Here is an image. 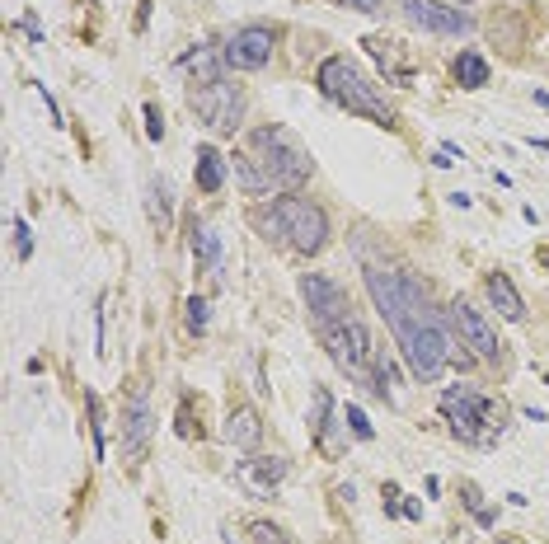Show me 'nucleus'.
<instances>
[{
    "label": "nucleus",
    "mask_w": 549,
    "mask_h": 544,
    "mask_svg": "<svg viewBox=\"0 0 549 544\" xmlns=\"http://www.w3.org/2000/svg\"><path fill=\"white\" fill-rule=\"evenodd\" d=\"M366 291L376 300V310L385 315V324H390L414 380L432 385L446 366H460V371L474 366V357L465 352V338L451 333L446 315L432 305V295L418 277H409L399 268H366Z\"/></svg>",
    "instance_id": "obj_1"
},
{
    "label": "nucleus",
    "mask_w": 549,
    "mask_h": 544,
    "mask_svg": "<svg viewBox=\"0 0 549 544\" xmlns=\"http://www.w3.org/2000/svg\"><path fill=\"white\" fill-rule=\"evenodd\" d=\"M230 169H235L240 188L249 197L292 193V188H301L310 179V155L296 146V136L287 127H254L249 146L230 155Z\"/></svg>",
    "instance_id": "obj_2"
},
{
    "label": "nucleus",
    "mask_w": 549,
    "mask_h": 544,
    "mask_svg": "<svg viewBox=\"0 0 549 544\" xmlns=\"http://www.w3.org/2000/svg\"><path fill=\"white\" fill-rule=\"evenodd\" d=\"M314 85H319V94H324L329 103L348 108V113L371 117L376 127H399V117H394V108L385 103V94L376 90L348 57H324L319 70H314Z\"/></svg>",
    "instance_id": "obj_3"
},
{
    "label": "nucleus",
    "mask_w": 549,
    "mask_h": 544,
    "mask_svg": "<svg viewBox=\"0 0 549 544\" xmlns=\"http://www.w3.org/2000/svg\"><path fill=\"white\" fill-rule=\"evenodd\" d=\"M441 418L451 422V431H456L460 441H470V446H493L507 431L503 404H493V399L479 394L474 385H451L446 394H441Z\"/></svg>",
    "instance_id": "obj_4"
},
{
    "label": "nucleus",
    "mask_w": 549,
    "mask_h": 544,
    "mask_svg": "<svg viewBox=\"0 0 549 544\" xmlns=\"http://www.w3.org/2000/svg\"><path fill=\"white\" fill-rule=\"evenodd\" d=\"M272 206L282 216V244H292L305 258H314L329 244V216L319 202H310V197H272Z\"/></svg>",
    "instance_id": "obj_5"
},
{
    "label": "nucleus",
    "mask_w": 549,
    "mask_h": 544,
    "mask_svg": "<svg viewBox=\"0 0 549 544\" xmlns=\"http://www.w3.org/2000/svg\"><path fill=\"white\" fill-rule=\"evenodd\" d=\"M319 338H324L329 357L338 362V371H348L352 380H366V385H371L376 347H371V333H366V324H361L357 315L343 319V324H334V329H319Z\"/></svg>",
    "instance_id": "obj_6"
},
{
    "label": "nucleus",
    "mask_w": 549,
    "mask_h": 544,
    "mask_svg": "<svg viewBox=\"0 0 549 544\" xmlns=\"http://www.w3.org/2000/svg\"><path fill=\"white\" fill-rule=\"evenodd\" d=\"M193 113L212 127V132H235L240 117H245V94H240L230 80L197 85V90H193Z\"/></svg>",
    "instance_id": "obj_7"
},
{
    "label": "nucleus",
    "mask_w": 549,
    "mask_h": 544,
    "mask_svg": "<svg viewBox=\"0 0 549 544\" xmlns=\"http://www.w3.org/2000/svg\"><path fill=\"white\" fill-rule=\"evenodd\" d=\"M272 52H277V28L272 23H245L221 47V57L230 70H263L272 61Z\"/></svg>",
    "instance_id": "obj_8"
},
{
    "label": "nucleus",
    "mask_w": 549,
    "mask_h": 544,
    "mask_svg": "<svg viewBox=\"0 0 549 544\" xmlns=\"http://www.w3.org/2000/svg\"><path fill=\"white\" fill-rule=\"evenodd\" d=\"M301 295H305V305H310V315H314V329H334V324L352 319L348 291H343L338 282H329L324 272H305V277H301Z\"/></svg>",
    "instance_id": "obj_9"
},
{
    "label": "nucleus",
    "mask_w": 549,
    "mask_h": 544,
    "mask_svg": "<svg viewBox=\"0 0 549 544\" xmlns=\"http://www.w3.org/2000/svg\"><path fill=\"white\" fill-rule=\"evenodd\" d=\"M404 19L423 28V33L437 38H465L474 28V19L460 5H446V0H404Z\"/></svg>",
    "instance_id": "obj_10"
},
{
    "label": "nucleus",
    "mask_w": 549,
    "mask_h": 544,
    "mask_svg": "<svg viewBox=\"0 0 549 544\" xmlns=\"http://www.w3.org/2000/svg\"><path fill=\"white\" fill-rule=\"evenodd\" d=\"M150 431H155L150 389L146 385H132V399H127V413H123V460H141V455H146Z\"/></svg>",
    "instance_id": "obj_11"
},
{
    "label": "nucleus",
    "mask_w": 549,
    "mask_h": 544,
    "mask_svg": "<svg viewBox=\"0 0 549 544\" xmlns=\"http://www.w3.org/2000/svg\"><path fill=\"white\" fill-rule=\"evenodd\" d=\"M451 324L460 329L465 347H474L479 362H503V342H498V333L488 329V319H483L470 300H456V305H451Z\"/></svg>",
    "instance_id": "obj_12"
},
{
    "label": "nucleus",
    "mask_w": 549,
    "mask_h": 544,
    "mask_svg": "<svg viewBox=\"0 0 549 544\" xmlns=\"http://www.w3.org/2000/svg\"><path fill=\"white\" fill-rule=\"evenodd\" d=\"M287 478V460L282 455H254L235 465V483L249 488V498H272V488Z\"/></svg>",
    "instance_id": "obj_13"
},
{
    "label": "nucleus",
    "mask_w": 549,
    "mask_h": 544,
    "mask_svg": "<svg viewBox=\"0 0 549 544\" xmlns=\"http://www.w3.org/2000/svg\"><path fill=\"white\" fill-rule=\"evenodd\" d=\"M483 291H488V300H493V310L503 319H526V300H521V295H516V286H512V277H507V272H488V277H483Z\"/></svg>",
    "instance_id": "obj_14"
},
{
    "label": "nucleus",
    "mask_w": 549,
    "mask_h": 544,
    "mask_svg": "<svg viewBox=\"0 0 549 544\" xmlns=\"http://www.w3.org/2000/svg\"><path fill=\"white\" fill-rule=\"evenodd\" d=\"M225 441L235 446V451H254L263 441V418H258L254 408H230V418H225Z\"/></svg>",
    "instance_id": "obj_15"
},
{
    "label": "nucleus",
    "mask_w": 549,
    "mask_h": 544,
    "mask_svg": "<svg viewBox=\"0 0 549 544\" xmlns=\"http://www.w3.org/2000/svg\"><path fill=\"white\" fill-rule=\"evenodd\" d=\"M361 47H366L371 57H376V66H381L385 75L394 80V85H409V80H414V66L399 57V43H390V38H366Z\"/></svg>",
    "instance_id": "obj_16"
},
{
    "label": "nucleus",
    "mask_w": 549,
    "mask_h": 544,
    "mask_svg": "<svg viewBox=\"0 0 549 544\" xmlns=\"http://www.w3.org/2000/svg\"><path fill=\"white\" fill-rule=\"evenodd\" d=\"M179 66L193 75V85H212V80H225V57L212 52V47H197V52H183Z\"/></svg>",
    "instance_id": "obj_17"
},
{
    "label": "nucleus",
    "mask_w": 549,
    "mask_h": 544,
    "mask_svg": "<svg viewBox=\"0 0 549 544\" xmlns=\"http://www.w3.org/2000/svg\"><path fill=\"white\" fill-rule=\"evenodd\" d=\"M193 174H197L202 193H221V188H225V155L216 146H197V164H193Z\"/></svg>",
    "instance_id": "obj_18"
},
{
    "label": "nucleus",
    "mask_w": 549,
    "mask_h": 544,
    "mask_svg": "<svg viewBox=\"0 0 549 544\" xmlns=\"http://www.w3.org/2000/svg\"><path fill=\"white\" fill-rule=\"evenodd\" d=\"M451 75L460 80V90H483L493 70H488V61H483L479 52H460V57H456V66H451Z\"/></svg>",
    "instance_id": "obj_19"
},
{
    "label": "nucleus",
    "mask_w": 549,
    "mask_h": 544,
    "mask_svg": "<svg viewBox=\"0 0 549 544\" xmlns=\"http://www.w3.org/2000/svg\"><path fill=\"white\" fill-rule=\"evenodd\" d=\"M193 253L207 272H221V235L212 226H193Z\"/></svg>",
    "instance_id": "obj_20"
},
{
    "label": "nucleus",
    "mask_w": 549,
    "mask_h": 544,
    "mask_svg": "<svg viewBox=\"0 0 549 544\" xmlns=\"http://www.w3.org/2000/svg\"><path fill=\"white\" fill-rule=\"evenodd\" d=\"M150 216H155L160 235H165V230H169V188L160 179H150Z\"/></svg>",
    "instance_id": "obj_21"
},
{
    "label": "nucleus",
    "mask_w": 549,
    "mask_h": 544,
    "mask_svg": "<svg viewBox=\"0 0 549 544\" xmlns=\"http://www.w3.org/2000/svg\"><path fill=\"white\" fill-rule=\"evenodd\" d=\"M249 540L254 544H292V535L282 530V525H272V521H254L249 525Z\"/></svg>",
    "instance_id": "obj_22"
},
{
    "label": "nucleus",
    "mask_w": 549,
    "mask_h": 544,
    "mask_svg": "<svg viewBox=\"0 0 549 544\" xmlns=\"http://www.w3.org/2000/svg\"><path fill=\"white\" fill-rule=\"evenodd\" d=\"M343 422H348V431L357 436V441H371V436H376V427L366 422V413H361L357 404H348V408H343Z\"/></svg>",
    "instance_id": "obj_23"
},
{
    "label": "nucleus",
    "mask_w": 549,
    "mask_h": 544,
    "mask_svg": "<svg viewBox=\"0 0 549 544\" xmlns=\"http://www.w3.org/2000/svg\"><path fill=\"white\" fill-rule=\"evenodd\" d=\"M85 408H90V431H94V455H103V413H99V394L85 389Z\"/></svg>",
    "instance_id": "obj_24"
},
{
    "label": "nucleus",
    "mask_w": 549,
    "mask_h": 544,
    "mask_svg": "<svg viewBox=\"0 0 549 544\" xmlns=\"http://www.w3.org/2000/svg\"><path fill=\"white\" fill-rule=\"evenodd\" d=\"M207 319H212V305H207L202 295H193V300H188V333H202V329H207Z\"/></svg>",
    "instance_id": "obj_25"
},
{
    "label": "nucleus",
    "mask_w": 549,
    "mask_h": 544,
    "mask_svg": "<svg viewBox=\"0 0 549 544\" xmlns=\"http://www.w3.org/2000/svg\"><path fill=\"white\" fill-rule=\"evenodd\" d=\"M14 244H19V258L34 253V235H29V221H24V216H14Z\"/></svg>",
    "instance_id": "obj_26"
},
{
    "label": "nucleus",
    "mask_w": 549,
    "mask_h": 544,
    "mask_svg": "<svg viewBox=\"0 0 549 544\" xmlns=\"http://www.w3.org/2000/svg\"><path fill=\"white\" fill-rule=\"evenodd\" d=\"M146 136H150V141H160V136H165V117H160V103H146Z\"/></svg>",
    "instance_id": "obj_27"
},
{
    "label": "nucleus",
    "mask_w": 549,
    "mask_h": 544,
    "mask_svg": "<svg viewBox=\"0 0 549 544\" xmlns=\"http://www.w3.org/2000/svg\"><path fill=\"white\" fill-rule=\"evenodd\" d=\"M343 5H348V10H357V14H376L385 0H343Z\"/></svg>",
    "instance_id": "obj_28"
},
{
    "label": "nucleus",
    "mask_w": 549,
    "mask_h": 544,
    "mask_svg": "<svg viewBox=\"0 0 549 544\" xmlns=\"http://www.w3.org/2000/svg\"><path fill=\"white\" fill-rule=\"evenodd\" d=\"M530 94H535V103H540V108L549 113V90H530Z\"/></svg>",
    "instance_id": "obj_29"
},
{
    "label": "nucleus",
    "mask_w": 549,
    "mask_h": 544,
    "mask_svg": "<svg viewBox=\"0 0 549 544\" xmlns=\"http://www.w3.org/2000/svg\"><path fill=\"white\" fill-rule=\"evenodd\" d=\"M540 263H545V268H549V249H545V253H540Z\"/></svg>",
    "instance_id": "obj_30"
},
{
    "label": "nucleus",
    "mask_w": 549,
    "mask_h": 544,
    "mask_svg": "<svg viewBox=\"0 0 549 544\" xmlns=\"http://www.w3.org/2000/svg\"><path fill=\"white\" fill-rule=\"evenodd\" d=\"M456 5H474V0H456Z\"/></svg>",
    "instance_id": "obj_31"
},
{
    "label": "nucleus",
    "mask_w": 549,
    "mask_h": 544,
    "mask_svg": "<svg viewBox=\"0 0 549 544\" xmlns=\"http://www.w3.org/2000/svg\"><path fill=\"white\" fill-rule=\"evenodd\" d=\"M545 385H549V375H545Z\"/></svg>",
    "instance_id": "obj_32"
},
{
    "label": "nucleus",
    "mask_w": 549,
    "mask_h": 544,
    "mask_svg": "<svg viewBox=\"0 0 549 544\" xmlns=\"http://www.w3.org/2000/svg\"><path fill=\"white\" fill-rule=\"evenodd\" d=\"M503 544H507V540H503Z\"/></svg>",
    "instance_id": "obj_33"
}]
</instances>
